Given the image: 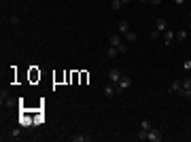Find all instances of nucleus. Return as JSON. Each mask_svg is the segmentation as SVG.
<instances>
[{"label":"nucleus","instance_id":"nucleus-1","mask_svg":"<svg viewBox=\"0 0 191 142\" xmlns=\"http://www.w3.org/2000/svg\"><path fill=\"white\" fill-rule=\"evenodd\" d=\"M161 131L159 130H155V127H151V130H147V140L149 142H161Z\"/></svg>","mask_w":191,"mask_h":142},{"label":"nucleus","instance_id":"nucleus-2","mask_svg":"<svg viewBox=\"0 0 191 142\" xmlns=\"http://www.w3.org/2000/svg\"><path fill=\"white\" fill-rule=\"evenodd\" d=\"M108 79H110V83H119V81H121V72L117 70V68H110V72H108Z\"/></svg>","mask_w":191,"mask_h":142},{"label":"nucleus","instance_id":"nucleus-3","mask_svg":"<svg viewBox=\"0 0 191 142\" xmlns=\"http://www.w3.org/2000/svg\"><path fill=\"white\" fill-rule=\"evenodd\" d=\"M119 91H123V89H115L113 85H106V87H104V95H106V98H113V95H117Z\"/></svg>","mask_w":191,"mask_h":142},{"label":"nucleus","instance_id":"nucleus-4","mask_svg":"<svg viewBox=\"0 0 191 142\" xmlns=\"http://www.w3.org/2000/svg\"><path fill=\"white\" fill-rule=\"evenodd\" d=\"M117 85H119V89H130L132 87V79L130 76H121V81Z\"/></svg>","mask_w":191,"mask_h":142},{"label":"nucleus","instance_id":"nucleus-5","mask_svg":"<svg viewBox=\"0 0 191 142\" xmlns=\"http://www.w3.org/2000/svg\"><path fill=\"white\" fill-rule=\"evenodd\" d=\"M157 32H161V34H164V32H166L168 30V21L166 19H161V17H159V19H157V28H155Z\"/></svg>","mask_w":191,"mask_h":142},{"label":"nucleus","instance_id":"nucleus-6","mask_svg":"<svg viewBox=\"0 0 191 142\" xmlns=\"http://www.w3.org/2000/svg\"><path fill=\"white\" fill-rule=\"evenodd\" d=\"M180 87H183V81H174V83L170 85V89H168V91H170V94H179Z\"/></svg>","mask_w":191,"mask_h":142},{"label":"nucleus","instance_id":"nucleus-7","mask_svg":"<svg viewBox=\"0 0 191 142\" xmlns=\"http://www.w3.org/2000/svg\"><path fill=\"white\" fill-rule=\"evenodd\" d=\"M19 134H21V130H19V127H13L11 134L7 136V140H17V138H19Z\"/></svg>","mask_w":191,"mask_h":142},{"label":"nucleus","instance_id":"nucleus-8","mask_svg":"<svg viewBox=\"0 0 191 142\" xmlns=\"http://www.w3.org/2000/svg\"><path fill=\"white\" fill-rule=\"evenodd\" d=\"M172 38H174V32H170V30H166V32H164V45H170V43H172Z\"/></svg>","mask_w":191,"mask_h":142},{"label":"nucleus","instance_id":"nucleus-9","mask_svg":"<svg viewBox=\"0 0 191 142\" xmlns=\"http://www.w3.org/2000/svg\"><path fill=\"white\" fill-rule=\"evenodd\" d=\"M117 55H119V51H117V47H113V45H110V47L106 49V57H117Z\"/></svg>","mask_w":191,"mask_h":142},{"label":"nucleus","instance_id":"nucleus-10","mask_svg":"<svg viewBox=\"0 0 191 142\" xmlns=\"http://www.w3.org/2000/svg\"><path fill=\"white\" fill-rule=\"evenodd\" d=\"M121 43H123V40H121L119 34H110V45H113V47H117V45H121Z\"/></svg>","mask_w":191,"mask_h":142},{"label":"nucleus","instance_id":"nucleus-11","mask_svg":"<svg viewBox=\"0 0 191 142\" xmlns=\"http://www.w3.org/2000/svg\"><path fill=\"white\" fill-rule=\"evenodd\" d=\"M119 32L121 34H125V32H130V24L123 19V21H119Z\"/></svg>","mask_w":191,"mask_h":142},{"label":"nucleus","instance_id":"nucleus-12","mask_svg":"<svg viewBox=\"0 0 191 142\" xmlns=\"http://www.w3.org/2000/svg\"><path fill=\"white\" fill-rule=\"evenodd\" d=\"M179 95H180V98H185V100H191V89H185V87H180Z\"/></svg>","mask_w":191,"mask_h":142},{"label":"nucleus","instance_id":"nucleus-13","mask_svg":"<svg viewBox=\"0 0 191 142\" xmlns=\"http://www.w3.org/2000/svg\"><path fill=\"white\" fill-rule=\"evenodd\" d=\"M125 40H130V43H134V40H136V38H138V34H136V32H134V30H130V32H125Z\"/></svg>","mask_w":191,"mask_h":142},{"label":"nucleus","instance_id":"nucleus-14","mask_svg":"<svg viewBox=\"0 0 191 142\" xmlns=\"http://www.w3.org/2000/svg\"><path fill=\"white\" fill-rule=\"evenodd\" d=\"M187 36H189V32H187V30H180V32H176V38H179L180 43H185V40H187Z\"/></svg>","mask_w":191,"mask_h":142},{"label":"nucleus","instance_id":"nucleus-15","mask_svg":"<svg viewBox=\"0 0 191 142\" xmlns=\"http://www.w3.org/2000/svg\"><path fill=\"white\" fill-rule=\"evenodd\" d=\"M89 140V136H85V134H79V136H72V142H87Z\"/></svg>","mask_w":191,"mask_h":142},{"label":"nucleus","instance_id":"nucleus-16","mask_svg":"<svg viewBox=\"0 0 191 142\" xmlns=\"http://www.w3.org/2000/svg\"><path fill=\"white\" fill-rule=\"evenodd\" d=\"M121 4H123L121 0H110V9H113V11H119V9H121Z\"/></svg>","mask_w":191,"mask_h":142},{"label":"nucleus","instance_id":"nucleus-17","mask_svg":"<svg viewBox=\"0 0 191 142\" xmlns=\"http://www.w3.org/2000/svg\"><path fill=\"white\" fill-rule=\"evenodd\" d=\"M117 51H119V53H128V47H125V43L117 45Z\"/></svg>","mask_w":191,"mask_h":142},{"label":"nucleus","instance_id":"nucleus-18","mask_svg":"<svg viewBox=\"0 0 191 142\" xmlns=\"http://www.w3.org/2000/svg\"><path fill=\"white\" fill-rule=\"evenodd\" d=\"M151 127H153V125H151V121H149V119H144V121H142V130H151Z\"/></svg>","mask_w":191,"mask_h":142},{"label":"nucleus","instance_id":"nucleus-19","mask_svg":"<svg viewBox=\"0 0 191 142\" xmlns=\"http://www.w3.org/2000/svg\"><path fill=\"white\" fill-rule=\"evenodd\" d=\"M138 140H147V130H140V131H138Z\"/></svg>","mask_w":191,"mask_h":142},{"label":"nucleus","instance_id":"nucleus-20","mask_svg":"<svg viewBox=\"0 0 191 142\" xmlns=\"http://www.w3.org/2000/svg\"><path fill=\"white\" fill-rule=\"evenodd\" d=\"M183 87H185V89H191V76H189V79H185V81H183Z\"/></svg>","mask_w":191,"mask_h":142},{"label":"nucleus","instance_id":"nucleus-21","mask_svg":"<svg viewBox=\"0 0 191 142\" xmlns=\"http://www.w3.org/2000/svg\"><path fill=\"white\" fill-rule=\"evenodd\" d=\"M7 98H9V91H7V89H2V91H0V100H2V102H4V100H7Z\"/></svg>","mask_w":191,"mask_h":142},{"label":"nucleus","instance_id":"nucleus-22","mask_svg":"<svg viewBox=\"0 0 191 142\" xmlns=\"http://www.w3.org/2000/svg\"><path fill=\"white\" fill-rule=\"evenodd\" d=\"M19 21H21V19H19L17 15H13V17H11V24H19Z\"/></svg>","mask_w":191,"mask_h":142},{"label":"nucleus","instance_id":"nucleus-23","mask_svg":"<svg viewBox=\"0 0 191 142\" xmlns=\"http://www.w3.org/2000/svg\"><path fill=\"white\" fill-rule=\"evenodd\" d=\"M149 2H151V4H155V7H157V4H161V0H149Z\"/></svg>","mask_w":191,"mask_h":142},{"label":"nucleus","instance_id":"nucleus-24","mask_svg":"<svg viewBox=\"0 0 191 142\" xmlns=\"http://www.w3.org/2000/svg\"><path fill=\"white\" fill-rule=\"evenodd\" d=\"M185 68H187V70H191V62H185Z\"/></svg>","mask_w":191,"mask_h":142},{"label":"nucleus","instance_id":"nucleus-25","mask_svg":"<svg viewBox=\"0 0 191 142\" xmlns=\"http://www.w3.org/2000/svg\"><path fill=\"white\" fill-rule=\"evenodd\" d=\"M121 2H123V4H130V2H132V0H121Z\"/></svg>","mask_w":191,"mask_h":142},{"label":"nucleus","instance_id":"nucleus-26","mask_svg":"<svg viewBox=\"0 0 191 142\" xmlns=\"http://www.w3.org/2000/svg\"><path fill=\"white\" fill-rule=\"evenodd\" d=\"M174 2H176V4H183V2H185V0H174Z\"/></svg>","mask_w":191,"mask_h":142},{"label":"nucleus","instance_id":"nucleus-27","mask_svg":"<svg viewBox=\"0 0 191 142\" xmlns=\"http://www.w3.org/2000/svg\"><path fill=\"white\" fill-rule=\"evenodd\" d=\"M140 2H149V0H140Z\"/></svg>","mask_w":191,"mask_h":142},{"label":"nucleus","instance_id":"nucleus-28","mask_svg":"<svg viewBox=\"0 0 191 142\" xmlns=\"http://www.w3.org/2000/svg\"><path fill=\"white\" fill-rule=\"evenodd\" d=\"M189 17H191V11H189Z\"/></svg>","mask_w":191,"mask_h":142}]
</instances>
